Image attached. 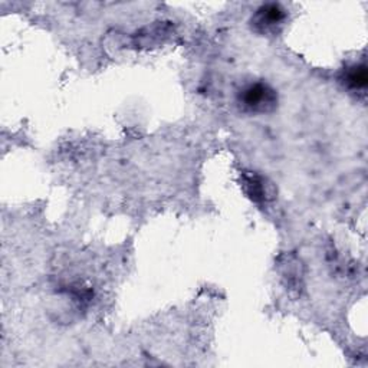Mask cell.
I'll return each instance as SVG.
<instances>
[{"instance_id": "obj_1", "label": "cell", "mask_w": 368, "mask_h": 368, "mask_svg": "<svg viewBox=\"0 0 368 368\" xmlns=\"http://www.w3.org/2000/svg\"><path fill=\"white\" fill-rule=\"evenodd\" d=\"M239 102L245 111L264 114V112H269L276 107L278 97L269 85L258 82L249 85L240 93Z\"/></svg>"}, {"instance_id": "obj_2", "label": "cell", "mask_w": 368, "mask_h": 368, "mask_svg": "<svg viewBox=\"0 0 368 368\" xmlns=\"http://www.w3.org/2000/svg\"><path fill=\"white\" fill-rule=\"evenodd\" d=\"M287 18L285 11L282 9L279 5H265L262 6L257 15L253 18V26L257 27V31L261 34L268 32H276L279 27L284 25V20Z\"/></svg>"}, {"instance_id": "obj_3", "label": "cell", "mask_w": 368, "mask_h": 368, "mask_svg": "<svg viewBox=\"0 0 368 368\" xmlns=\"http://www.w3.org/2000/svg\"><path fill=\"white\" fill-rule=\"evenodd\" d=\"M243 187L247 196L254 202L266 200V186L262 177L257 175H245L243 176Z\"/></svg>"}, {"instance_id": "obj_4", "label": "cell", "mask_w": 368, "mask_h": 368, "mask_svg": "<svg viewBox=\"0 0 368 368\" xmlns=\"http://www.w3.org/2000/svg\"><path fill=\"white\" fill-rule=\"evenodd\" d=\"M344 82L351 90H364L367 87V68L364 65L348 68L344 75Z\"/></svg>"}]
</instances>
